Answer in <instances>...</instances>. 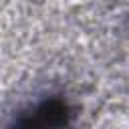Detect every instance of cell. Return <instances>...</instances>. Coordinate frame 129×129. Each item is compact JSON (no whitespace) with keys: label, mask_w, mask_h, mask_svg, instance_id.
<instances>
[{"label":"cell","mask_w":129,"mask_h":129,"mask_svg":"<svg viewBox=\"0 0 129 129\" xmlns=\"http://www.w3.org/2000/svg\"><path fill=\"white\" fill-rule=\"evenodd\" d=\"M69 109L62 101H44L30 115H24L14 129H60L67 125Z\"/></svg>","instance_id":"obj_1"}]
</instances>
